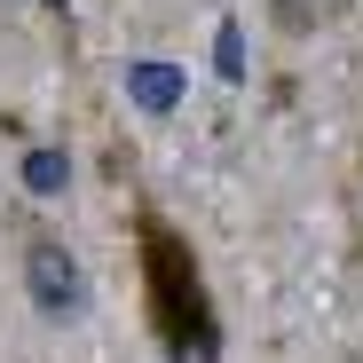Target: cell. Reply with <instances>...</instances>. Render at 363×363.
Segmentation results:
<instances>
[{
	"label": "cell",
	"mask_w": 363,
	"mask_h": 363,
	"mask_svg": "<svg viewBox=\"0 0 363 363\" xmlns=\"http://www.w3.org/2000/svg\"><path fill=\"white\" fill-rule=\"evenodd\" d=\"M135 253H143V300H150V332H158L166 363H221V316L206 300L190 237H174L166 221H143Z\"/></svg>",
	"instance_id": "1"
},
{
	"label": "cell",
	"mask_w": 363,
	"mask_h": 363,
	"mask_svg": "<svg viewBox=\"0 0 363 363\" xmlns=\"http://www.w3.org/2000/svg\"><path fill=\"white\" fill-rule=\"evenodd\" d=\"M24 284H32V308L48 316V324H64V316H79L87 308V269H79V253L64 245V237H24Z\"/></svg>",
	"instance_id": "2"
},
{
	"label": "cell",
	"mask_w": 363,
	"mask_h": 363,
	"mask_svg": "<svg viewBox=\"0 0 363 363\" xmlns=\"http://www.w3.org/2000/svg\"><path fill=\"white\" fill-rule=\"evenodd\" d=\"M269 16H277L284 32H324V24L347 16V0H269Z\"/></svg>",
	"instance_id": "3"
},
{
	"label": "cell",
	"mask_w": 363,
	"mask_h": 363,
	"mask_svg": "<svg viewBox=\"0 0 363 363\" xmlns=\"http://www.w3.org/2000/svg\"><path fill=\"white\" fill-rule=\"evenodd\" d=\"M174 87H182V79H174L166 64H143V72H135V95H143L150 111H166V103H174Z\"/></svg>",
	"instance_id": "4"
}]
</instances>
